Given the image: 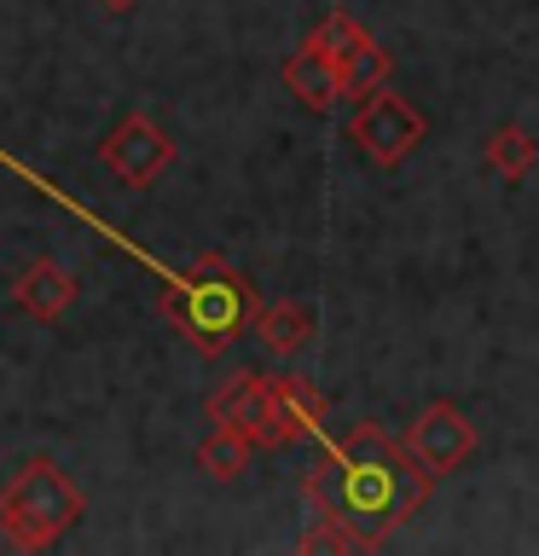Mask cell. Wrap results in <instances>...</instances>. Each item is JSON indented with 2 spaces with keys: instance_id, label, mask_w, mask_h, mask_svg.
I'll return each mask as SVG.
<instances>
[{
  "instance_id": "cell-1",
  "label": "cell",
  "mask_w": 539,
  "mask_h": 556,
  "mask_svg": "<svg viewBox=\"0 0 539 556\" xmlns=\"http://www.w3.org/2000/svg\"><path fill=\"white\" fill-rule=\"evenodd\" d=\"M313 441H319V458L308 464L302 493L319 516H337L365 551H377L383 539L400 533L429 504L435 476L377 417H360L348 434L319 429Z\"/></svg>"
},
{
  "instance_id": "cell-2",
  "label": "cell",
  "mask_w": 539,
  "mask_h": 556,
  "mask_svg": "<svg viewBox=\"0 0 539 556\" xmlns=\"http://www.w3.org/2000/svg\"><path fill=\"white\" fill-rule=\"evenodd\" d=\"M156 307L174 319V330L198 348L203 359H221L255 319V285L250 273H238L226 255H198L191 267H180L174 285L156 290Z\"/></svg>"
},
{
  "instance_id": "cell-3",
  "label": "cell",
  "mask_w": 539,
  "mask_h": 556,
  "mask_svg": "<svg viewBox=\"0 0 539 556\" xmlns=\"http://www.w3.org/2000/svg\"><path fill=\"white\" fill-rule=\"evenodd\" d=\"M87 516V493L70 481V469L47 452H35L0 481V533L17 551H52Z\"/></svg>"
},
{
  "instance_id": "cell-4",
  "label": "cell",
  "mask_w": 539,
  "mask_h": 556,
  "mask_svg": "<svg viewBox=\"0 0 539 556\" xmlns=\"http://www.w3.org/2000/svg\"><path fill=\"white\" fill-rule=\"evenodd\" d=\"M203 417L209 424H226V429H243L261 452H285V446L302 441V429H296V417L285 412V400H278L267 371L226 377L221 389L203 400Z\"/></svg>"
},
{
  "instance_id": "cell-5",
  "label": "cell",
  "mask_w": 539,
  "mask_h": 556,
  "mask_svg": "<svg viewBox=\"0 0 539 556\" xmlns=\"http://www.w3.org/2000/svg\"><path fill=\"white\" fill-rule=\"evenodd\" d=\"M348 139H354V146L372 156V168L394 174V168L429 139V116L417 111L412 99H400L389 81H383V87H372V93H360L354 116H348Z\"/></svg>"
},
{
  "instance_id": "cell-6",
  "label": "cell",
  "mask_w": 539,
  "mask_h": 556,
  "mask_svg": "<svg viewBox=\"0 0 539 556\" xmlns=\"http://www.w3.org/2000/svg\"><path fill=\"white\" fill-rule=\"evenodd\" d=\"M174 156H180V146H174V139L156 128L146 111H128L111 134L99 139V163L111 168L128 191L156 186V180H163V174L174 168Z\"/></svg>"
},
{
  "instance_id": "cell-7",
  "label": "cell",
  "mask_w": 539,
  "mask_h": 556,
  "mask_svg": "<svg viewBox=\"0 0 539 556\" xmlns=\"http://www.w3.org/2000/svg\"><path fill=\"white\" fill-rule=\"evenodd\" d=\"M319 41H325L330 59H337L342 99H360V93H372V87H383V81L394 76V59L372 41V29H365L348 7H330V12H325Z\"/></svg>"
},
{
  "instance_id": "cell-8",
  "label": "cell",
  "mask_w": 539,
  "mask_h": 556,
  "mask_svg": "<svg viewBox=\"0 0 539 556\" xmlns=\"http://www.w3.org/2000/svg\"><path fill=\"white\" fill-rule=\"evenodd\" d=\"M406 452L441 481V476L469 464V452H476V424H469V412L452 406V400H429V406L406 424Z\"/></svg>"
},
{
  "instance_id": "cell-9",
  "label": "cell",
  "mask_w": 539,
  "mask_h": 556,
  "mask_svg": "<svg viewBox=\"0 0 539 556\" xmlns=\"http://www.w3.org/2000/svg\"><path fill=\"white\" fill-rule=\"evenodd\" d=\"M278 76H285V93H290L296 104H302V111H313V116H325L330 104L342 99V76H337V59H330V52H325L319 29H313L308 41L290 52Z\"/></svg>"
},
{
  "instance_id": "cell-10",
  "label": "cell",
  "mask_w": 539,
  "mask_h": 556,
  "mask_svg": "<svg viewBox=\"0 0 539 556\" xmlns=\"http://www.w3.org/2000/svg\"><path fill=\"white\" fill-rule=\"evenodd\" d=\"M12 302L29 313V319H64L76 307V278L70 267H59L52 255H35L24 273L12 278Z\"/></svg>"
},
{
  "instance_id": "cell-11",
  "label": "cell",
  "mask_w": 539,
  "mask_h": 556,
  "mask_svg": "<svg viewBox=\"0 0 539 556\" xmlns=\"http://www.w3.org/2000/svg\"><path fill=\"white\" fill-rule=\"evenodd\" d=\"M255 337H261V348L267 354H278V359H290V354H302V348L313 342V307H302V302H273V307H255Z\"/></svg>"
},
{
  "instance_id": "cell-12",
  "label": "cell",
  "mask_w": 539,
  "mask_h": 556,
  "mask_svg": "<svg viewBox=\"0 0 539 556\" xmlns=\"http://www.w3.org/2000/svg\"><path fill=\"white\" fill-rule=\"evenodd\" d=\"M481 163L499 174V180H528L534 163H539V139L528 128H516V122H504V128L487 134L481 146Z\"/></svg>"
},
{
  "instance_id": "cell-13",
  "label": "cell",
  "mask_w": 539,
  "mask_h": 556,
  "mask_svg": "<svg viewBox=\"0 0 539 556\" xmlns=\"http://www.w3.org/2000/svg\"><path fill=\"white\" fill-rule=\"evenodd\" d=\"M250 458H255V441L243 429H226V424H215L209 441L198 446V469H209L215 481H238L250 469Z\"/></svg>"
},
{
  "instance_id": "cell-14",
  "label": "cell",
  "mask_w": 539,
  "mask_h": 556,
  "mask_svg": "<svg viewBox=\"0 0 539 556\" xmlns=\"http://www.w3.org/2000/svg\"><path fill=\"white\" fill-rule=\"evenodd\" d=\"M296 551H365V545L342 528L337 516H313V528L296 539Z\"/></svg>"
},
{
  "instance_id": "cell-15",
  "label": "cell",
  "mask_w": 539,
  "mask_h": 556,
  "mask_svg": "<svg viewBox=\"0 0 539 556\" xmlns=\"http://www.w3.org/2000/svg\"><path fill=\"white\" fill-rule=\"evenodd\" d=\"M104 7H111V12H134L139 0H104Z\"/></svg>"
}]
</instances>
